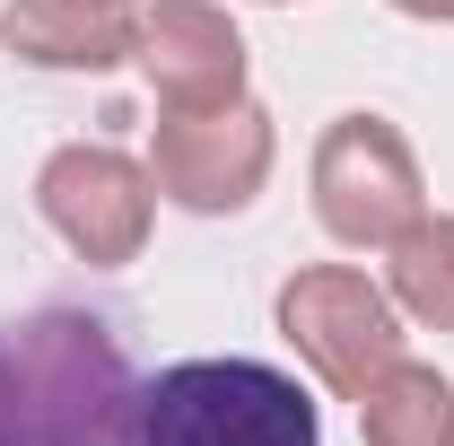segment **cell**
I'll use <instances>...</instances> for the list:
<instances>
[{"label": "cell", "mask_w": 454, "mask_h": 446, "mask_svg": "<svg viewBox=\"0 0 454 446\" xmlns=\"http://www.w3.org/2000/svg\"><path fill=\"white\" fill-rule=\"evenodd\" d=\"M358 438L367 446H454V377L428 359H394L358 394Z\"/></svg>", "instance_id": "cell-9"}, {"label": "cell", "mask_w": 454, "mask_h": 446, "mask_svg": "<svg viewBox=\"0 0 454 446\" xmlns=\"http://www.w3.org/2000/svg\"><path fill=\"white\" fill-rule=\"evenodd\" d=\"M315 219L333 245H394L402 227L428 211V184H419V158L385 114H333L324 140H315Z\"/></svg>", "instance_id": "cell-5"}, {"label": "cell", "mask_w": 454, "mask_h": 446, "mask_svg": "<svg viewBox=\"0 0 454 446\" xmlns=\"http://www.w3.org/2000/svg\"><path fill=\"white\" fill-rule=\"evenodd\" d=\"M280 158V131L254 97H227V106H167L149 131V184L158 202L192 211V219H236L254 211V193L271 184Z\"/></svg>", "instance_id": "cell-4"}, {"label": "cell", "mask_w": 454, "mask_h": 446, "mask_svg": "<svg viewBox=\"0 0 454 446\" xmlns=\"http://www.w3.org/2000/svg\"><path fill=\"white\" fill-rule=\"evenodd\" d=\"M402 18H419V27H454V0H385Z\"/></svg>", "instance_id": "cell-11"}, {"label": "cell", "mask_w": 454, "mask_h": 446, "mask_svg": "<svg viewBox=\"0 0 454 446\" xmlns=\"http://www.w3.org/2000/svg\"><path fill=\"white\" fill-rule=\"evenodd\" d=\"M114 9H131V0H114Z\"/></svg>", "instance_id": "cell-13"}, {"label": "cell", "mask_w": 454, "mask_h": 446, "mask_svg": "<svg viewBox=\"0 0 454 446\" xmlns=\"http://www.w3.org/2000/svg\"><path fill=\"white\" fill-rule=\"evenodd\" d=\"M385 289H394L402 324H428V333H454V211H419L385 245Z\"/></svg>", "instance_id": "cell-10"}, {"label": "cell", "mask_w": 454, "mask_h": 446, "mask_svg": "<svg viewBox=\"0 0 454 446\" xmlns=\"http://www.w3.org/2000/svg\"><path fill=\"white\" fill-rule=\"evenodd\" d=\"M140 446H324V420L271 359H175L140 386Z\"/></svg>", "instance_id": "cell-2"}, {"label": "cell", "mask_w": 454, "mask_h": 446, "mask_svg": "<svg viewBox=\"0 0 454 446\" xmlns=\"http://www.w3.org/2000/svg\"><path fill=\"white\" fill-rule=\"evenodd\" d=\"M0 446H140V368L106 315L35 307L0 333Z\"/></svg>", "instance_id": "cell-1"}, {"label": "cell", "mask_w": 454, "mask_h": 446, "mask_svg": "<svg viewBox=\"0 0 454 446\" xmlns=\"http://www.w3.org/2000/svg\"><path fill=\"white\" fill-rule=\"evenodd\" d=\"M140 36V9H114V0H9L0 18V44L35 70H114L131 61Z\"/></svg>", "instance_id": "cell-8"}, {"label": "cell", "mask_w": 454, "mask_h": 446, "mask_svg": "<svg viewBox=\"0 0 454 446\" xmlns=\"http://www.w3.org/2000/svg\"><path fill=\"white\" fill-rule=\"evenodd\" d=\"M262 9H288V0H262Z\"/></svg>", "instance_id": "cell-12"}, {"label": "cell", "mask_w": 454, "mask_h": 446, "mask_svg": "<svg viewBox=\"0 0 454 446\" xmlns=\"http://www.w3.org/2000/svg\"><path fill=\"white\" fill-rule=\"evenodd\" d=\"M131 61L149 70L158 106H227L245 97V36L219 0H149Z\"/></svg>", "instance_id": "cell-7"}, {"label": "cell", "mask_w": 454, "mask_h": 446, "mask_svg": "<svg viewBox=\"0 0 454 446\" xmlns=\"http://www.w3.org/2000/svg\"><path fill=\"white\" fill-rule=\"evenodd\" d=\"M280 341L297 350V368L324 394L358 402L385 368L402 359V307L385 280H367L358 263H306L280 280Z\"/></svg>", "instance_id": "cell-3"}, {"label": "cell", "mask_w": 454, "mask_h": 446, "mask_svg": "<svg viewBox=\"0 0 454 446\" xmlns=\"http://www.w3.org/2000/svg\"><path fill=\"white\" fill-rule=\"evenodd\" d=\"M35 211L79 263H140L149 227H158V184H149V158L114 149V140H70L35 167Z\"/></svg>", "instance_id": "cell-6"}]
</instances>
